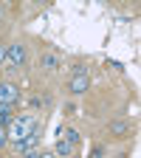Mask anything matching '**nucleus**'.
Segmentation results:
<instances>
[{
    "instance_id": "3",
    "label": "nucleus",
    "mask_w": 141,
    "mask_h": 158,
    "mask_svg": "<svg viewBox=\"0 0 141 158\" xmlns=\"http://www.w3.org/2000/svg\"><path fill=\"white\" fill-rule=\"evenodd\" d=\"M20 102H23V90H20L14 82H0V105L17 107Z\"/></svg>"
},
{
    "instance_id": "12",
    "label": "nucleus",
    "mask_w": 141,
    "mask_h": 158,
    "mask_svg": "<svg viewBox=\"0 0 141 158\" xmlns=\"http://www.w3.org/2000/svg\"><path fill=\"white\" fill-rule=\"evenodd\" d=\"M37 158H56V155H54V150H39Z\"/></svg>"
},
{
    "instance_id": "13",
    "label": "nucleus",
    "mask_w": 141,
    "mask_h": 158,
    "mask_svg": "<svg viewBox=\"0 0 141 158\" xmlns=\"http://www.w3.org/2000/svg\"><path fill=\"white\" fill-rule=\"evenodd\" d=\"M6 62V45H0V65Z\"/></svg>"
},
{
    "instance_id": "4",
    "label": "nucleus",
    "mask_w": 141,
    "mask_h": 158,
    "mask_svg": "<svg viewBox=\"0 0 141 158\" xmlns=\"http://www.w3.org/2000/svg\"><path fill=\"white\" fill-rule=\"evenodd\" d=\"M68 90L76 93V96H79V93H88V90H90V76H88V73H85V76H71Z\"/></svg>"
},
{
    "instance_id": "10",
    "label": "nucleus",
    "mask_w": 141,
    "mask_h": 158,
    "mask_svg": "<svg viewBox=\"0 0 141 158\" xmlns=\"http://www.w3.org/2000/svg\"><path fill=\"white\" fill-rule=\"evenodd\" d=\"M9 144V127H3V124H0V150H3Z\"/></svg>"
},
{
    "instance_id": "8",
    "label": "nucleus",
    "mask_w": 141,
    "mask_h": 158,
    "mask_svg": "<svg viewBox=\"0 0 141 158\" xmlns=\"http://www.w3.org/2000/svg\"><path fill=\"white\" fill-rule=\"evenodd\" d=\"M65 141L76 147L79 141H82V135H79V130H73V127H68V130H65Z\"/></svg>"
},
{
    "instance_id": "7",
    "label": "nucleus",
    "mask_w": 141,
    "mask_h": 158,
    "mask_svg": "<svg viewBox=\"0 0 141 158\" xmlns=\"http://www.w3.org/2000/svg\"><path fill=\"white\" fill-rule=\"evenodd\" d=\"M54 155H59V158H71V155H73V144H68L65 138H59V141L54 144Z\"/></svg>"
},
{
    "instance_id": "14",
    "label": "nucleus",
    "mask_w": 141,
    "mask_h": 158,
    "mask_svg": "<svg viewBox=\"0 0 141 158\" xmlns=\"http://www.w3.org/2000/svg\"><path fill=\"white\" fill-rule=\"evenodd\" d=\"M0 17H3V14H0Z\"/></svg>"
},
{
    "instance_id": "1",
    "label": "nucleus",
    "mask_w": 141,
    "mask_h": 158,
    "mask_svg": "<svg viewBox=\"0 0 141 158\" xmlns=\"http://www.w3.org/2000/svg\"><path fill=\"white\" fill-rule=\"evenodd\" d=\"M34 124H37L34 116H20V118H14V122L9 124V138H14V141H23V138H28V133H31Z\"/></svg>"
},
{
    "instance_id": "6",
    "label": "nucleus",
    "mask_w": 141,
    "mask_h": 158,
    "mask_svg": "<svg viewBox=\"0 0 141 158\" xmlns=\"http://www.w3.org/2000/svg\"><path fill=\"white\" fill-rule=\"evenodd\" d=\"M39 65H43L45 71H56V68H62V59H59L56 54H43L39 56Z\"/></svg>"
},
{
    "instance_id": "11",
    "label": "nucleus",
    "mask_w": 141,
    "mask_h": 158,
    "mask_svg": "<svg viewBox=\"0 0 141 158\" xmlns=\"http://www.w3.org/2000/svg\"><path fill=\"white\" fill-rule=\"evenodd\" d=\"M39 155V150L34 147V150H26V152H20V158H37Z\"/></svg>"
},
{
    "instance_id": "9",
    "label": "nucleus",
    "mask_w": 141,
    "mask_h": 158,
    "mask_svg": "<svg viewBox=\"0 0 141 158\" xmlns=\"http://www.w3.org/2000/svg\"><path fill=\"white\" fill-rule=\"evenodd\" d=\"M71 71H73V76H85V73H88V65H85V62H73Z\"/></svg>"
},
{
    "instance_id": "2",
    "label": "nucleus",
    "mask_w": 141,
    "mask_h": 158,
    "mask_svg": "<svg viewBox=\"0 0 141 158\" xmlns=\"http://www.w3.org/2000/svg\"><path fill=\"white\" fill-rule=\"evenodd\" d=\"M23 62H26V45L23 43H11V45H6V68L9 71H17V68H23Z\"/></svg>"
},
{
    "instance_id": "5",
    "label": "nucleus",
    "mask_w": 141,
    "mask_h": 158,
    "mask_svg": "<svg viewBox=\"0 0 141 158\" xmlns=\"http://www.w3.org/2000/svg\"><path fill=\"white\" fill-rule=\"evenodd\" d=\"M107 133L113 138H124V135H130V124L127 122H110L107 124Z\"/></svg>"
}]
</instances>
